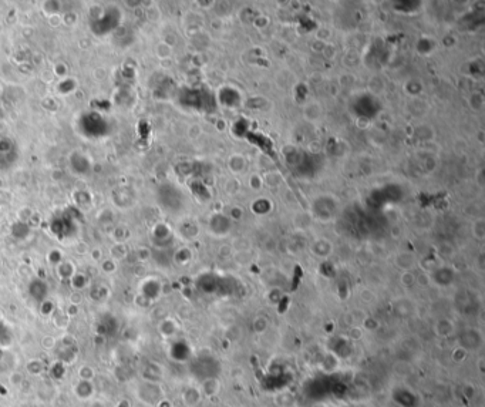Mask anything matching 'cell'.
Segmentation results:
<instances>
[{"label": "cell", "instance_id": "cell-8", "mask_svg": "<svg viewBox=\"0 0 485 407\" xmlns=\"http://www.w3.org/2000/svg\"><path fill=\"white\" fill-rule=\"evenodd\" d=\"M465 358H467V350L462 349V347H458V349H455V350L452 352V359L455 360V362H461V360H464Z\"/></svg>", "mask_w": 485, "mask_h": 407}, {"label": "cell", "instance_id": "cell-13", "mask_svg": "<svg viewBox=\"0 0 485 407\" xmlns=\"http://www.w3.org/2000/svg\"><path fill=\"white\" fill-rule=\"evenodd\" d=\"M483 363H484V359L481 358V359H480V362H478V369H480V371H481V373L484 371V366H483Z\"/></svg>", "mask_w": 485, "mask_h": 407}, {"label": "cell", "instance_id": "cell-12", "mask_svg": "<svg viewBox=\"0 0 485 407\" xmlns=\"http://www.w3.org/2000/svg\"><path fill=\"white\" fill-rule=\"evenodd\" d=\"M158 407H172V406H171V403H169L168 400H160Z\"/></svg>", "mask_w": 485, "mask_h": 407}, {"label": "cell", "instance_id": "cell-5", "mask_svg": "<svg viewBox=\"0 0 485 407\" xmlns=\"http://www.w3.org/2000/svg\"><path fill=\"white\" fill-rule=\"evenodd\" d=\"M69 268H73L71 262H63V264H59L57 274H59L61 278H69V279H70L71 276H73V272H69V271H67Z\"/></svg>", "mask_w": 485, "mask_h": 407}, {"label": "cell", "instance_id": "cell-3", "mask_svg": "<svg viewBox=\"0 0 485 407\" xmlns=\"http://www.w3.org/2000/svg\"><path fill=\"white\" fill-rule=\"evenodd\" d=\"M44 370V365L40 362L39 359H33V360H30L29 363H27V371L30 373V374H40L41 371Z\"/></svg>", "mask_w": 485, "mask_h": 407}, {"label": "cell", "instance_id": "cell-1", "mask_svg": "<svg viewBox=\"0 0 485 407\" xmlns=\"http://www.w3.org/2000/svg\"><path fill=\"white\" fill-rule=\"evenodd\" d=\"M200 390H201V393H203L205 396L211 397V396H215L219 393V390H221V383H219L218 379L209 377V379H205V380L202 382L201 389H200Z\"/></svg>", "mask_w": 485, "mask_h": 407}, {"label": "cell", "instance_id": "cell-14", "mask_svg": "<svg viewBox=\"0 0 485 407\" xmlns=\"http://www.w3.org/2000/svg\"><path fill=\"white\" fill-rule=\"evenodd\" d=\"M91 255H94V259H100V251L98 249H94Z\"/></svg>", "mask_w": 485, "mask_h": 407}, {"label": "cell", "instance_id": "cell-10", "mask_svg": "<svg viewBox=\"0 0 485 407\" xmlns=\"http://www.w3.org/2000/svg\"><path fill=\"white\" fill-rule=\"evenodd\" d=\"M114 269H116V264H114L113 261H106V262H103V271H106L107 274L113 272Z\"/></svg>", "mask_w": 485, "mask_h": 407}, {"label": "cell", "instance_id": "cell-7", "mask_svg": "<svg viewBox=\"0 0 485 407\" xmlns=\"http://www.w3.org/2000/svg\"><path fill=\"white\" fill-rule=\"evenodd\" d=\"M56 339L53 336H44L43 340H41V346L44 347L46 350H53L56 347Z\"/></svg>", "mask_w": 485, "mask_h": 407}, {"label": "cell", "instance_id": "cell-4", "mask_svg": "<svg viewBox=\"0 0 485 407\" xmlns=\"http://www.w3.org/2000/svg\"><path fill=\"white\" fill-rule=\"evenodd\" d=\"M79 377H80V380H84V382H91L94 379V370H93V367H90V366H81L79 369Z\"/></svg>", "mask_w": 485, "mask_h": 407}, {"label": "cell", "instance_id": "cell-2", "mask_svg": "<svg viewBox=\"0 0 485 407\" xmlns=\"http://www.w3.org/2000/svg\"><path fill=\"white\" fill-rule=\"evenodd\" d=\"M201 397H202L201 390L197 389V387H188V389L184 392V395H182L184 403L190 407L197 406V405L201 402Z\"/></svg>", "mask_w": 485, "mask_h": 407}, {"label": "cell", "instance_id": "cell-9", "mask_svg": "<svg viewBox=\"0 0 485 407\" xmlns=\"http://www.w3.org/2000/svg\"><path fill=\"white\" fill-rule=\"evenodd\" d=\"M23 382H24V377L22 373L14 371V373L10 374V383H12L13 386H20V384H23Z\"/></svg>", "mask_w": 485, "mask_h": 407}, {"label": "cell", "instance_id": "cell-6", "mask_svg": "<svg viewBox=\"0 0 485 407\" xmlns=\"http://www.w3.org/2000/svg\"><path fill=\"white\" fill-rule=\"evenodd\" d=\"M253 329L256 333H263L266 329H268V322L265 318H258L255 319V324H253Z\"/></svg>", "mask_w": 485, "mask_h": 407}, {"label": "cell", "instance_id": "cell-11", "mask_svg": "<svg viewBox=\"0 0 485 407\" xmlns=\"http://www.w3.org/2000/svg\"><path fill=\"white\" fill-rule=\"evenodd\" d=\"M77 313H79L77 305H73V303H71L70 306L67 308V315H69V316H76Z\"/></svg>", "mask_w": 485, "mask_h": 407}]
</instances>
